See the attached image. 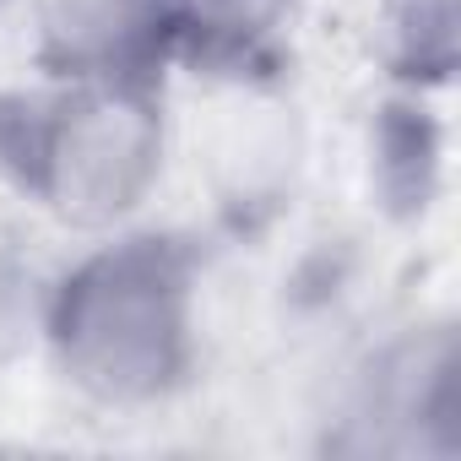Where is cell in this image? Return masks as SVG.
<instances>
[{"label": "cell", "instance_id": "obj_3", "mask_svg": "<svg viewBox=\"0 0 461 461\" xmlns=\"http://www.w3.org/2000/svg\"><path fill=\"white\" fill-rule=\"evenodd\" d=\"M185 44V0H39V66L60 82L158 87Z\"/></svg>", "mask_w": 461, "mask_h": 461}, {"label": "cell", "instance_id": "obj_4", "mask_svg": "<svg viewBox=\"0 0 461 461\" xmlns=\"http://www.w3.org/2000/svg\"><path fill=\"white\" fill-rule=\"evenodd\" d=\"M304 0H185L179 60L217 77H250L283 60V39Z\"/></svg>", "mask_w": 461, "mask_h": 461}, {"label": "cell", "instance_id": "obj_1", "mask_svg": "<svg viewBox=\"0 0 461 461\" xmlns=\"http://www.w3.org/2000/svg\"><path fill=\"white\" fill-rule=\"evenodd\" d=\"M190 250L141 234L82 261L50 304V348L98 402H158L190 375Z\"/></svg>", "mask_w": 461, "mask_h": 461}, {"label": "cell", "instance_id": "obj_2", "mask_svg": "<svg viewBox=\"0 0 461 461\" xmlns=\"http://www.w3.org/2000/svg\"><path fill=\"white\" fill-rule=\"evenodd\" d=\"M163 104L141 82H60L0 98V174L77 228L125 217L158 179Z\"/></svg>", "mask_w": 461, "mask_h": 461}]
</instances>
